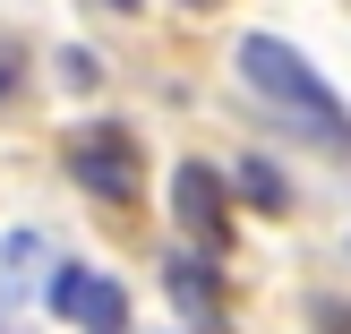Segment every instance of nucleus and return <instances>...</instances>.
Here are the masks:
<instances>
[{
	"mask_svg": "<svg viewBox=\"0 0 351 334\" xmlns=\"http://www.w3.org/2000/svg\"><path fill=\"white\" fill-rule=\"evenodd\" d=\"M232 189H240V198H249V206H266V215H283V206H291L283 171H274L266 154H240V163H232Z\"/></svg>",
	"mask_w": 351,
	"mask_h": 334,
	"instance_id": "6",
	"label": "nucleus"
},
{
	"mask_svg": "<svg viewBox=\"0 0 351 334\" xmlns=\"http://www.w3.org/2000/svg\"><path fill=\"white\" fill-rule=\"evenodd\" d=\"M103 9H120V17H137V9H146V0H103Z\"/></svg>",
	"mask_w": 351,
	"mask_h": 334,
	"instance_id": "9",
	"label": "nucleus"
},
{
	"mask_svg": "<svg viewBox=\"0 0 351 334\" xmlns=\"http://www.w3.org/2000/svg\"><path fill=\"white\" fill-rule=\"evenodd\" d=\"M77 326L86 334H129V291L112 283V274L86 266V300H77Z\"/></svg>",
	"mask_w": 351,
	"mask_h": 334,
	"instance_id": "5",
	"label": "nucleus"
},
{
	"mask_svg": "<svg viewBox=\"0 0 351 334\" xmlns=\"http://www.w3.org/2000/svg\"><path fill=\"white\" fill-rule=\"evenodd\" d=\"M240 86H249L257 103H274L300 137H317V146H343V154H351V112L335 103V86H326L317 69L283 43V34H240Z\"/></svg>",
	"mask_w": 351,
	"mask_h": 334,
	"instance_id": "1",
	"label": "nucleus"
},
{
	"mask_svg": "<svg viewBox=\"0 0 351 334\" xmlns=\"http://www.w3.org/2000/svg\"><path fill=\"white\" fill-rule=\"evenodd\" d=\"M60 77L69 86H103V60H95V51H60Z\"/></svg>",
	"mask_w": 351,
	"mask_h": 334,
	"instance_id": "7",
	"label": "nucleus"
},
{
	"mask_svg": "<svg viewBox=\"0 0 351 334\" xmlns=\"http://www.w3.org/2000/svg\"><path fill=\"white\" fill-rule=\"evenodd\" d=\"M17 86H26V51H17V43H0V103H9Z\"/></svg>",
	"mask_w": 351,
	"mask_h": 334,
	"instance_id": "8",
	"label": "nucleus"
},
{
	"mask_svg": "<svg viewBox=\"0 0 351 334\" xmlns=\"http://www.w3.org/2000/svg\"><path fill=\"white\" fill-rule=\"evenodd\" d=\"M163 283H171V300H180V309H189L197 326H215V318H223V274L206 266V257L171 249V257H163Z\"/></svg>",
	"mask_w": 351,
	"mask_h": 334,
	"instance_id": "4",
	"label": "nucleus"
},
{
	"mask_svg": "<svg viewBox=\"0 0 351 334\" xmlns=\"http://www.w3.org/2000/svg\"><path fill=\"white\" fill-rule=\"evenodd\" d=\"M171 215H180L206 249H223V240H232V180H223L215 163H180L171 171Z\"/></svg>",
	"mask_w": 351,
	"mask_h": 334,
	"instance_id": "3",
	"label": "nucleus"
},
{
	"mask_svg": "<svg viewBox=\"0 0 351 334\" xmlns=\"http://www.w3.org/2000/svg\"><path fill=\"white\" fill-rule=\"evenodd\" d=\"M69 180H77L86 198H103V206H129L137 189H146V154H137V137L120 129V120H95V129L69 137Z\"/></svg>",
	"mask_w": 351,
	"mask_h": 334,
	"instance_id": "2",
	"label": "nucleus"
}]
</instances>
